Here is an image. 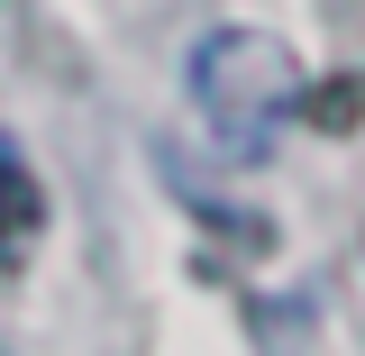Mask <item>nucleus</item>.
I'll return each instance as SVG.
<instances>
[{
    "label": "nucleus",
    "mask_w": 365,
    "mask_h": 356,
    "mask_svg": "<svg viewBox=\"0 0 365 356\" xmlns=\"http://www.w3.org/2000/svg\"><path fill=\"white\" fill-rule=\"evenodd\" d=\"M37 228H46V192H37V174H28V156L0 137V274L28 265Z\"/></svg>",
    "instance_id": "nucleus-1"
},
{
    "label": "nucleus",
    "mask_w": 365,
    "mask_h": 356,
    "mask_svg": "<svg viewBox=\"0 0 365 356\" xmlns=\"http://www.w3.org/2000/svg\"><path fill=\"white\" fill-rule=\"evenodd\" d=\"M292 110H302V119H319V128H356V110H365V83H329V91H302Z\"/></svg>",
    "instance_id": "nucleus-2"
}]
</instances>
